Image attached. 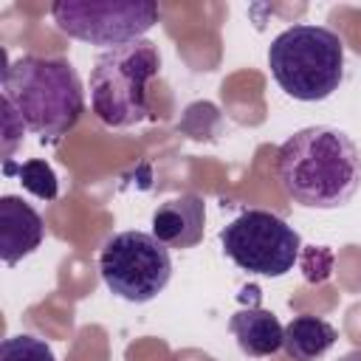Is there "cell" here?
<instances>
[{
    "instance_id": "4",
    "label": "cell",
    "mask_w": 361,
    "mask_h": 361,
    "mask_svg": "<svg viewBox=\"0 0 361 361\" xmlns=\"http://www.w3.org/2000/svg\"><path fill=\"white\" fill-rule=\"evenodd\" d=\"M161 73L158 45L149 39L107 48L90 71V107L107 127H133L149 116V82Z\"/></svg>"
},
{
    "instance_id": "14",
    "label": "cell",
    "mask_w": 361,
    "mask_h": 361,
    "mask_svg": "<svg viewBox=\"0 0 361 361\" xmlns=\"http://www.w3.org/2000/svg\"><path fill=\"white\" fill-rule=\"evenodd\" d=\"M23 133H25V124L20 121L17 110L3 99V158L6 161H11V152H14Z\"/></svg>"
},
{
    "instance_id": "15",
    "label": "cell",
    "mask_w": 361,
    "mask_h": 361,
    "mask_svg": "<svg viewBox=\"0 0 361 361\" xmlns=\"http://www.w3.org/2000/svg\"><path fill=\"white\" fill-rule=\"evenodd\" d=\"M338 361H361V350H350L347 355H341Z\"/></svg>"
},
{
    "instance_id": "3",
    "label": "cell",
    "mask_w": 361,
    "mask_h": 361,
    "mask_svg": "<svg viewBox=\"0 0 361 361\" xmlns=\"http://www.w3.org/2000/svg\"><path fill=\"white\" fill-rule=\"evenodd\" d=\"M268 68L290 99L322 102L344 79V42L324 25L296 23L268 45Z\"/></svg>"
},
{
    "instance_id": "5",
    "label": "cell",
    "mask_w": 361,
    "mask_h": 361,
    "mask_svg": "<svg viewBox=\"0 0 361 361\" xmlns=\"http://www.w3.org/2000/svg\"><path fill=\"white\" fill-rule=\"evenodd\" d=\"M99 274L110 293L144 305L155 299L172 276L169 248L152 231H118L99 251Z\"/></svg>"
},
{
    "instance_id": "7",
    "label": "cell",
    "mask_w": 361,
    "mask_h": 361,
    "mask_svg": "<svg viewBox=\"0 0 361 361\" xmlns=\"http://www.w3.org/2000/svg\"><path fill=\"white\" fill-rule=\"evenodd\" d=\"M56 28L90 45H124L144 39L161 11L152 0H59L51 6Z\"/></svg>"
},
{
    "instance_id": "6",
    "label": "cell",
    "mask_w": 361,
    "mask_h": 361,
    "mask_svg": "<svg viewBox=\"0 0 361 361\" xmlns=\"http://www.w3.org/2000/svg\"><path fill=\"white\" fill-rule=\"evenodd\" d=\"M220 245L240 271L282 276L296 265L302 237L279 214L248 209L220 231Z\"/></svg>"
},
{
    "instance_id": "10",
    "label": "cell",
    "mask_w": 361,
    "mask_h": 361,
    "mask_svg": "<svg viewBox=\"0 0 361 361\" xmlns=\"http://www.w3.org/2000/svg\"><path fill=\"white\" fill-rule=\"evenodd\" d=\"M228 330L237 338L240 350L251 358L274 355L282 347L285 327L279 319L265 307H243L228 319Z\"/></svg>"
},
{
    "instance_id": "13",
    "label": "cell",
    "mask_w": 361,
    "mask_h": 361,
    "mask_svg": "<svg viewBox=\"0 0 361 361\" xmlns=\"http://www.w3.org/2000/svg\"><path fill=\"white\" fill-rule=\"evenodd\" d=\"M0 361H56L51 344L45 338L20 333V336H8L0 344Z\"/></svg>"
},
{
    "instance_id": "12",
    "label": "cell",
    "mask_w": 361,
    "mask_h": 361,
    "mask_svg": "<svg viewBox=\"0 0 361 361\" xmlns=\"http://www.w3.org/2000/svg\"><path fill=\"white\" fill-rule=\"evenodd\" d=\"M3 172L6 175H20L23 186L28 192H34L37 197H42V200H54L56 197V175L45 161H28V164H20V166L6 161Z\"/></svg>"
},
{
    "instance_id": "1",
    "label": "cell",
    "mask_w": 361,
    "mask_h": 361,
    "mask_svg": "<svg viewBox=\"0 0 361 361\" xmlns=\"http://www.w3.org/2000/svg\"><path fill=\"white\" fill-rule=\"evenodd\" d=\"M276 180L305 209H338L361 186V149L338 127H305L276 149Z\"/></svg>"
},
{
    "instance_id": "11",
    "label": "cell",
    "mask_w": 361,
    "mask_h": 361,
    "mask_svg": "<svg viewBox=\"0 0 361 361\" xmlns=\"http://www.w3.org/2000/svg\"><path fill=\"white\" fill-rule=\"evenodd\" d=\"M338 333L327 319L319 316H293L285 324L282 347L293 361H316L322 358L333 344Z\"/></svg>"
},
{
    "instance_id": "8",
    "label": "cell",
    "mask_w": 361,
    "mask_h": 361,
    "mask_svg": "<svg viewBox=\"0 0 361 361\" xmlns=\"http://www.w3.org/2000/svg\"><path fill=\"white\" fill-rule=\"evenodd\" d=\"M206 200L195 192H180L152 212V234L166 248H192L203 240Z\"/></svg>"
},
{
    "instance_id": "2",
    "label": "cell",
    "mask_w": 361,
    "mask_h": 361,
    "mask_svg": "<svg viewBox=\"0 0 361 361\" xmlns=\"http://www.w3.org/2000/svg\"><path fill=\"white\" fill-rule=\"evenodd\" d=\"M3 99L17 110L25 130L56 141L85 113V87L76 68L62 56L25 54L0 73Z\"/></svg>"
},
{
    "instance_id": "9",
    "label": "cell",
    "mask_w": 361,
    "mask_h": 361,
    "mask_svg": "<svg viewBox=\"0 0 361 361\" xmlns=\"http://www.w3.org/2000/svg\"><path fill=\"white\" fill-rule=\"evenodd\" d=\"M45 240V223L39 212L17 195L0 197V259L17 265L23 257L34 254Z\"/></svg>"
}]
</instances>
